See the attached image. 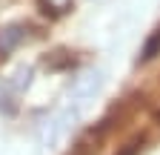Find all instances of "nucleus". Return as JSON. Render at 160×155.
Instances as JSON below:
<instances>
[{
	"label": "nucleus",
	"mask_w": 160,
	"mask_h": 155,
	"mask_svg": "<svg viewBox=\"0 0 160 155\" xmlns=\"http://www.w3.org/2000/svg\"><path fill=\"white\" fill-rule=\"evenodd\" d=\"M23 37H26L23 26H6V29H0V55H9Z\"/></svg>",
	"instance_id": "f257e3e1"
},
{
	"label": "nucleus",
	"mask_w": 160,
	"mask_h": 155,
	"mask_svg": "<svg viewBox=\"0 0 160 155\" xmlns=\"http://www.w3.org/2000/svg\"><path fill=\"white\" fill-rule=\"evenodd\" d=\"M43 6L52 9V12H66L72 6V0H43Z\"/></svg>",
	"instance_id": "f03ea898"
}]
</instances>
